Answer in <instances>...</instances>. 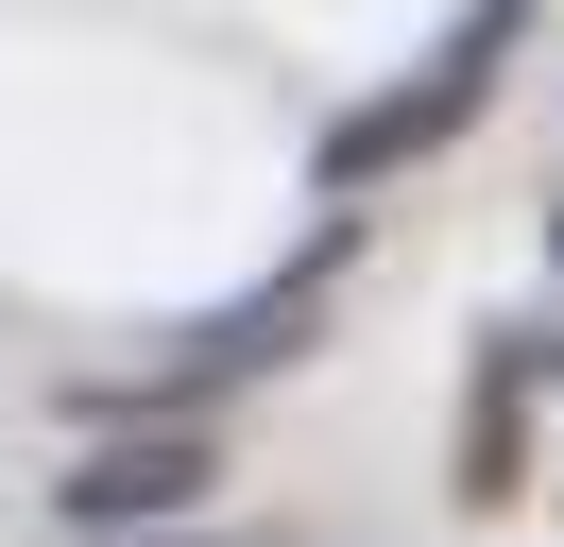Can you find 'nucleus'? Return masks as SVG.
<instances>
[{"label":"nucleus","instance_id":"obj_1","mask_svg":"<svg viewBox=\"0 0 564 547\" xmlns=\"http://www.w3.org/2000/svg\"><path fill=\"white\" fill-rule=\"evenodd\" d=\"M188 496H206V428H120V444H86L52 479L69 530H138V513H188Z\"/></svg>","mask_w":564,"mask_h":547}]
</instances>
